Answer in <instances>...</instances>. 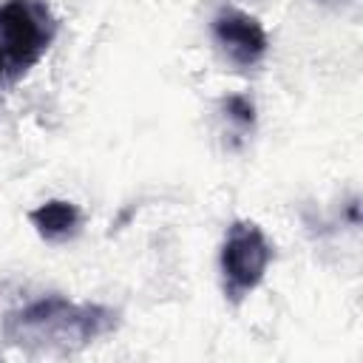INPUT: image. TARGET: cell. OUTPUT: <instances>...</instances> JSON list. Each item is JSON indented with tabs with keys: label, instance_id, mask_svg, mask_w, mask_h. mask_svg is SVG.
Segmentation results:
<instances>
[{
	"label": "cell",
	"instance_id": "cell-1",
	"mask_svg": "<svg viewBox=\"0 0 363 363\" xmlns=\"http://www.w3.org/2000/svg\"><path fill=\"white\" fill-rule=\"evenodd\" d=\"M119 326V312L102 303H77L45 295L3 318V337L28 354H71Z\"/></svg>",
	"mask_w": 363,
	"mask_h": 363
},
{
	"label": "cell",
	"instance_id": "cell-2",
	"mask_svg": "<svg viewBox=\"0 0 363 363\" xmlns=\"http://www.w3.org/2000/svg\"><path fill=\"white\" fill-rule=\"evenodd\" d=\"M57 37V17L48 0H6L0 6V45L14 77L26 74Z\"/></svg>",
	"mask_w": 363,
	"mask_h": 363
},
{
	"label": "cell",
	"instance_id": "cell-3",
	"mask_svg": "<svg viewBox=\"0 0 363 363\" xmlns=\"http://www.w3.org/2000/svg\"><path fill=\"white\" fill-rule=\"evenodd\" d=\"M272 261V247L264 230L255 221L238 218L227 227L218 267H221V286L230 303H241L267 275Z\"/></svg>",
	"mask_w": 363,
	"mask_h": 363
},
{
	"label": "cell",
	"instance_id": "cell-4",
	"mask_svg": "<svg viewBox=\"0 0 363 363\" xmlns=\"http://www.w3.org/2000/svg\"><path fill=\"white\" fill-rule=\"evenodd\" d=\"M210 28H213V40L218 43V48L238 68L258 65L269 51V37H267L264 26L241 9H233V6L221 9L213 17Z\"/></svg>",
	"mask_w": 363,
	"mask_h": 363
},
{
	"label": "cell",
	"instance_id": "cell-5",
	"mask_svg": "<svg viewBox=\"0 0 363 363\" xmlns=\"http://www.w3.org/2000/svg\"><path fill=\"white\" fill-rule=\"evenodd\" d=\"M28 221L34 224L37 235L45 238V241H68L79 233L82 227V213L74 201H65V199H51L40 207H34L28 213Z\"/></svg>",
	"mask_w": 363,
	"mask_h": 363
},
{
	"label": "cell",
	"instance_id": "cell-6",
	"mask_svg": "<svg viewBox=\"0 0 363 363\" xmlns=\"http://www.w3.org/2000/svg\"><path fill=\"white\" fill-rule=\"evenodd\" d=\"M224 113H227V119H230L233 125H238L241 130H252V125H255V105H252V99L244 96V94L227 96V99H224Z\"/></svg>",
	"mask_w": 363,
	"mask_h": 363
},
{
	"label": "cell",
	"instance_id": "cell-7",
	"mask_svg": "<svg viewBox=\"0 0 363 363\" xmlns=\"http://www.w3.org/2000/svg\"><path fill=\"white\" fill-rule=\"evenodd\" d=\"M3 65H6V57H3V48H0V77H3Z\"/></svg>",
	"mask_w": 363,
	"mask_h": 363
}]
</instances>
